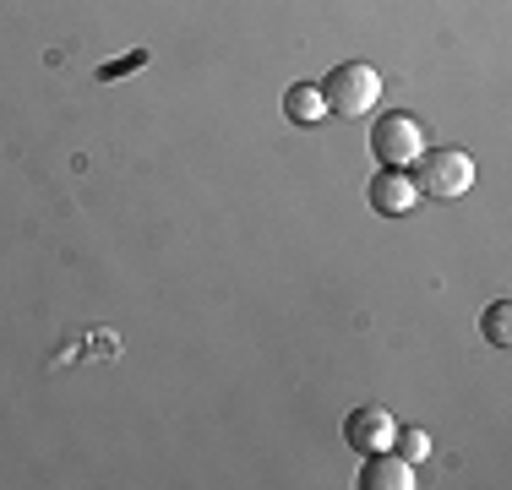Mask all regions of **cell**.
<instances>
[{
	"mask_svg": "<svg viewBox=\"0 0 512 490\" xmlns=\"http://www.w3.org/2000/svg\"><path fill=\"white\" fill-rule=\"evenodd\" d=\"M414 191L420 196H436V202H453V196H463L474 186V175H480V169H474V158L463 153V147H436V153H420L414 158Z\"/></svg>",
	"mask_w": 512,
	"mask_h": 490,
	"instance_id": "1",
	"label": "cell"
},
{
	"mask_svg": "<svg viewBox=\"0 0 512 490\" xmlns=\"http://www.w3.org/2000/svg\"><path fill=\"white\" fill-rule=\"evenodd\" d=\"M316 88H322V104L333 109V115L355 120L382 98V77H376V66H365V60H344V66H333Z\"/></svg>",
	"mask_w": 512,
	"mask_h": 490,
	"instance_id": "2",
	"label": "cell"
},
{
	"mask_svg": "<svg viewBox=\"0 0 512 490\" xmlns=\"http://www.w3.org/2000/svg\"><path fill=\"white\" fill-rule=\"evenodd\" d=\"M371 153H376V164H382V169H409L414 158L425 153V131H420V120L404 115V109L382 115V120L371 126Z\"/></svg>",
	"mask_w": 512,
	"mask_h": 490,
	"instance_id": "3",
	"label": "cell"
},
{
	"mask_svg": "<svg viewBox=\"0 0 512 490\" xmlns=\"http://www.w3.org/2000/svg\"><path fill=\"white\" fill-rule=\"evenodd\" d=\"M393 436H398V420L387 409H349L344 441L355 452H382V447H393Z\"/></svg>",
	"mask_w": 512,
	"mask_h": 490,
	"instance_id": "4",
	"label": "cell"
},
{
	"mask_svg": "<svg viewBox=\"0 0 512 490\" xmlns=\"http://www.w3.org/2000/svg\"><path fill=\"white\" fill-rule=\"evenodd\" d=\"M365 202L376 207L382 218H404L414 202H420V191H414V180L404 169H382V175H371V186H365Z\"/></svg>",
	"mask_w": 512,
	"mask_h": 490,
	"instance_id": "5",
	"label": "cell"
},
{
	"mask_svg": "<svg viewBox=\"0 0 512 490\" xmlns=\"http://www.w3.org/2000/svg\"><path fill=\"white\" fill-rule=\"evenodd\" d=\"M360 490H414V463H404L393 447H382V452H365Z\"/></svg>",
	"mask_w": 512,
	"mask_h": 490,
	"instance_id": "6",
	"label": "cell"
},
{
	"mask_svg": "<svg viewBox=\"0 0 512 490\" xmlns=\"http://www.w3.org/2000/svg\"><path fill=\"white\" fill-rule=\"evenodd\" d=\"M284 115L295 120V126H311L316 115H327V104H322V88H316V82H295V88L284 93Z\"/></svg>",
	"mask_w": 512,
	"mask_h": 490,
	"instance_id": "7",
	"label": "cell"
},
{
	"mask_svg": "<svg viewBox=\"0 0 512 490\" xmlns=\"http://www.w3.org/2000/svg\"><path fill=\"white\" fill-rule=\"evenodd\" d=\"M480 333L491 349H507L512 343V300H496V305H485V316H480Z\"/></svg>",
	"mask_w": 512,
	"mask_h": 490,
	"instance_id": "8",
	"label": "cell"
},
{
	"mask_svg": "<svg viewBox=\"0 0 512 490\" xmlns=\"http://www.w3.org/2000/svg\"><path fill=\"white\" fill-rule=\"evenodd\" d=\"M393 452H398L404 463H420L425 452H431V436H425V431H414V425H409V431L398 425V436H393Z\"/></svg>",
	"mask_w": 512,
	"mask_h": 490,
	"instance_id": "9",
	"label": "cell"
}]
</instances>
